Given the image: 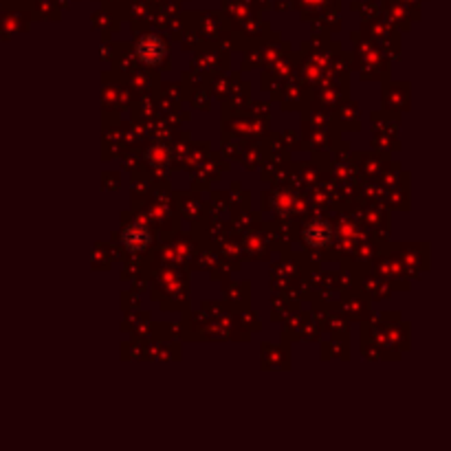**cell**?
<instances>
[{
	"label": "cell",
	"instance_id": "obj_1",
	"mask_svg": "<svg viewBox=\"0 0 451 451\" xmlns=\"http://www.w3.org/2000/svg\"><path fill=\"white\" fill-rule=\"evenodd\" d=\"M122 240L126 244V249L130 251H141L148 246L150 242V233L143 224H130V227H126L124 233H122Z\"/></svg>",
	"mask_w": 451,
	"mask_h": 451
},
{
	"label": "cell",
	"instance_id": "obj_2",
	"mask_svg": "<svg viewBox=\"0 0 451 451\" xmlns=\"http://www.w3.org/2000/svg\"><path fill=\"white\" fill-rule=\"evenodd\" d=\"M137 53H139V60L146 62V64H159L161 60L165 58V49L159 42V38H146V40H141V45H139Z\"/></svg>",
	"mask_w": 451,
	"mask_h": 451
}]
</instances>
